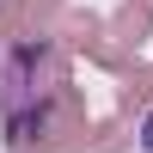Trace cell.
<instances>
[{"instance_id":"obj_1","label":"cell","mask_w":153,"mask_h":153,"mask_svg":"<svg viewBox=\"0 0 153 153\" xmlns=\"http://www.w3.org/2000/svg\"><path fill=\"white\" fill-rule=\"evenodd\" d=\"M141 153H153V110L141 117Z\"/></svg>"}]
</instances>
